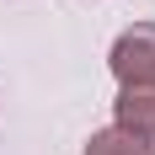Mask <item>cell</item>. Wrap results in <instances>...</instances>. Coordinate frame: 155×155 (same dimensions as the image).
Wrapping results in <instances>:
<instances>
[{
	"instance_id": "3957f363",
	"label": "cell",
	"mask_w": 155,
	"mask_h": 155,
	"mask_svg": "<svg viewBox=\"0 0 155 155\" xmlns=\"http://www.w3.org/2000/svg\"><path fill=\"white\" fill-rule=\"evenodd\" d=\"M86 155H155V144L150 139H134V134H123V128H102V134L86 139Z\"/></svg>"
},
{
	"instance_id": "6da1fadb",
	"label": "cell",
	"mask_w": 155,
	"mask_h": 155,
	"mask_svg": "<svg viewBox=\"0 0 155 155\" xmlns=\"http://www.w3.org/2000/svg\"><path fill=\"white\" fill-rule=\"evenodd\" d=\"M107 64L118 75V86H155V21H139V27L118 32Z\"/></svg>"
},
{
	"instance_id": "7a4b0ae2",
	"label": "cell",
	"mask_w": 155,
	"mask_h": 155,
	"mask_svg": "<svg viewBox=\"0 0 155 155\" xmlns=\"http://www.w3.org/2000/svg\"><path fill=\"white\" fill-rule=\"evenodd\" d=\"M112 118H118L112 128H123L134 139H155V86H123L112 102Z\"/></svg>"
}]
</instances>
